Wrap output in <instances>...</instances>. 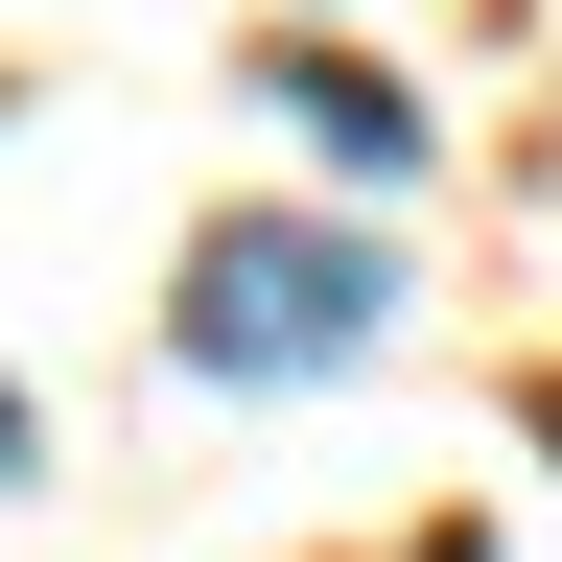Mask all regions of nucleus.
I'll return each instance as SVG.
<instances>
[{
    "mask_svg": "<svg viewBox=\"0 0 562 562\" xmlns=\"http://www.w3.org/2000/svg\"><path fill=\"white\" fill-rule=\"evenodd\" d=\"M281 117H305L351 188H398V165H422V94H398V70H351V47H305V70H281Z\"/></svg>",
    "mask_w": 562,
    "mask_h": 562,
    "instance_id": "nucleus-2",
    "label": "nucleus"
},
{
    "mask_svg": "<svg viewBox=\"0 0 562 562\" xmlns=\"http://www.w3.org/2000/svg\"><path fill=\"white\" fill-rule=\"evenodd\" d=\"M165 351L211 398H328L398 351V235H351V211H235L188 281H165Z\"/></svg>",
    "mask_w": 562,
    "mask_h": 562,
    "instance_id": "nucleus-1",
    "label": "nucleus"
},
{
    "mask_svg": "<svg viewBox=\"0 0 562 562\" xmlns=\"http://www.w3.org/2000/svg\"><path fill=\"white\" fill-rule=\"evenodd\" d=\"M0 492H24V375H0Z\"/></svg>",
    "mask_w": 562,
    "mask_h": 562,
    "instance_id": "nucleus-3",
    "label": "nucleus"
}]
</instances>
